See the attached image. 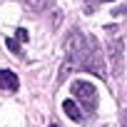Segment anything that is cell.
<instances>
[{
    "label": "cell",
    "instance_id": "7a4b0ae2",
    "mask_svg": "<svg viewBox=\"0 0 127 127\" xmlns=\"http://www.w3.org/2000/svg\"><path fill=\"white\" fill-rule=\"evenodd\" d=\"M70 92L75 95V102H80L87 112H95V107H97V90H95L87 80H77V82H72Z\"/></svg>",
    "mask_w": 127,
    "mask_h": 127
},
{
    "label": "cell",
    "instance_id": "30bf717a",
    "mask_svg": "<svg viewBox=\"0 0 127 127\" xmlns=\"http://www.w3.org/2000/svg\"><path fill=\"white\" fill-rule=\"evenodd\" d=\"M122 127H127V110L122 112Z\"/></svg>",
    "mask_w": 127,
    "mask_h": 127
},
{
    "label": "cell",
    "instance_id": "3957f363",
    "mask_svg": "<svg viewBox=\"0 0 127 127\" xmlns=\"http://www.w3.org/2000/svg\"><path fill=\"white\" fill-rule=\"evenodd\" d=\"M122 40L120 37H112L110 42H107V52H110V60H112V67L115 70H120V55H122Z\"/></svg>",
    "mask_w": 127,
    "mask_h": 127
},
{
    "label": "cell",
    "instance_id": "52a82bcc",
    "mask_svg": "<svg viewBox=\"0 0 127 127\" xmlns=\"http://www.w3.org/2000/svg\"><path fill=\"white\" fill-rule=\"evenodd\" d=\"M102 3H112V0H85V8H87V13H92L97 5H102Z\"/></svg>",
    "mask_w": 127,
    "mask_h": 127
},
{
    "label": "cell",
    "instance_id": "8992f818",
    "mask_svg": "<svg viewBox=\"0 0 127 127\" xmlns=\"http://www.w3.org/2000/svg\"><path fill=\"white\" fill-rule=\"evenodd\" d=\"M25 3L32 8V10H45V8H50L55 0H25Z\"/></svg>",
    "mask_w": 127,
    "mask_h": 127
},
{
    "label": "cell",
    "instance_id": "9c48e42d",
    "mask_svg": "<svg viewBox=\"0 0 127 127\" xmlns=\"http://www.w3.org/2000/svg\"><path fill=\"white\" fill-rule=\"evenodd\" d=\"M8 47H10V50H15V52L20 50V45H18V40H8Z\"/></svg>",
    "mask_w": 127,
    "mask_h": 127
},
{
    "label": "cell",
    "instance_id": "ba28073f",
    "mask_svg": "<svg viewBox=\"0 0 127 127\" xmlns=\"http://www.w3.org/2000/svg\"><path fill=\"white\" fill-rule=\"evenodd\" d=\"M15 35H18V40H20V42H28V32H25V30H18Z\"/></svg>",
    "mask_w": 127,
    "mask_h": 127
},
{
    "label": "cell",
    "instance_id": "5b68a950",
    "mask_svg": "<svg viewBox=\"0 0 127 127\" xmlns=\"http://www.w3.org/2000/svg\"><path fill=\"white\" fill-rule=\"evenodd\" d=\"M62 110H65V115H67L70 120H75V122L82 120V112H80V107H77L75 100H65V102H62Z\"/></svg>",
    "mask_w": 127,
    "mask_h": 127
},
{
    "label": "cell",
    "instance_id": "8fae6325",
    "mask_svg": "<svg viewBox=\"0 0 127 127\" xmlns=\"http://www.w3.org/2000/svg\"><path fill=\"white\" fill-rule=\"evenodd\" d=\"M50 127H57V125H50Z\"/></svg>",
    "mask_w": 127,
    "mask_h": 127
},
{
    "label": "cell",
    "instance_id": "6da1fadb",
    "mask_svg": "<svg viewBox=\"0 0 127 127\" xmlns=\"http://www.w3.org/2000/svg\"><path fill=\"white\" fill-rule=\"evenodd\" d=\"M65 50H67V65H62V75L70 70H85V72H92L97 77L107 75L102 47L97 45V40L92 35H82L80 30H72L67 42H65Z\"/></svg>",
    "mask_w": 127,
    "mask_h": 127
},
{
    "label": "cell",
    "instance_id": "277c9868",
    "mask_svg": "<svg viewBox=\"0 0 127 127\" xmlns=\"http://www.w3.org/2000/svg\"><path fill=\"white\" fill-rule=\"evenodd\" d=\"M0 87L8 90V92H15V90H18V77H15V72L0 70Z\"/></svg>",
    "mask_w": 127,
    "mask_h": 127
}]
</instances>
